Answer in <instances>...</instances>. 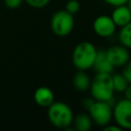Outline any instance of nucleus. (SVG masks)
<instances>
[{
	"instance_id": "2",
	"label": "nucleus",
	"mask_w": 131,
	"mask_h": 131,
	"mask_svg": "<svg viewBox=\"0 0 131 131\" xmlns=\"http://www.w3.org/2000/svg\"><path fill=\"white\" fill-rule=\"evenodd\" d=\"M97 49L96 47L88 42L82 41L76 45L72 54V61L74 67L79 71H88L92 69Z\"/></svg>"
},
{
	"instance_id": "24",
	"label": "nucleus",
	"mask_w": 131,
	"mask_h": 131,
	"mask_svg": "<svg viewBox=\"0 0 131 131\" xmlns=\"http://www.w3.org/2000/svg\"><path fill=\"white\" fill-rule=\"evenodd\" d=\"M127 7L129 8V10H130V12H131V0H128V2H127Z\"/></svg>"
},
{
	"instance_id": "21",
	"label": "nucleus",
	"mask_w": 131,
	"mask_h": 131,
	"mask_svg": "<svg viewBox=\"0 0 131 131\" xmlns=\"http://www.w3.org/2000/svg\"><path fill=\"white\" fill-rule=\"evenodd\" d=\"M103 130H104V131H121L122 128H121L120 126H118L117 124L112 125V124L110 123V124H107L106 126L103 127Z\"/></svg>"
},
{
	"instance_id": "9",
	"label": "nucleus",
	"mask_w": 131,
	"mask_h": 131,
	"mask_svg": "<svg viewBox=\"0 0 131 131\" xmlns=\"http://www.w3.org/2000/svg\"><path fill=\"white\" fill-rule=\"evenodd\" d=\"M34 100L41 107H48L54 101V93L49 87H38L34 92Z\"/></svg>"
},
{
	"instance_id": "15",
	"label": "nucleus",
	"mask_w": 131,
	"mask_h": 131,
	"mask_svg": "<svg viewBox=\"0 0 131 131\" xmlns=\"http://www.w3.org/2000/svg\"><path fill=\"white\" fill-rule=\"evenodd\" d=\"M112 81H113V86H114L115 92H124L129 84L122 73L121 74H119V73L113 74L112 73Z\"/></svg>"
},
{
	"instance_id": "11",
	"label": "nucleus",
	"mask_w": 131,
	"mask_h": 131,
	"mask_svg": "<svg viewBox=\"0 0 131 131\" xmlns=\"http://www.w3.org/2000/svg\"><path fill=\"white\" fill-rule=\"evenodd\" d=\"M111 17L114 20L115 25L121 28L126 24H128L129 21H131V12L127 7V5L124 4V5L116 6L112 12Z\"/></svg>"
},
{
	"instance_id": "10",
	"label": "nucleus",
	"mask_w": 131,
	"mask_h": 131,
	"mask_svg": "<svg viewBox=\"0 0 131 131\" xmlns=\"http://www.w3.org/2000/svg\"><path fill=\"white\" fill-rule=\"evenodd\" d=\"M92 69H94V71L96 73H108V74L113 73L114 67L110 62V60L105 54V50H103V49L97 50L96 57H95Z\"/></svg>"
},
{
	"instance_id": "12",
	"label": "nucleus",
	"mask_w": 131,
	"mask_h": 131,
	"mask_svg": "<svg viewBox=\"0 0 131 131\" xmlns=\"http://www.w3.org/2000/svg\"><path fill=\"white\" fill-rule=\"evenodd\" d=\"M91 79L86 74V71H79L73 77V86L78 92H85L89 90Z\"/></svg>"
},
{
	"instance_id": "1",
	"label": "nucleus",
	"mask_w": 131,
	"mask_h": 131,
	"mask_svg": "<svg viewBox=\"0 0 131 131\" xmlns=\"http://www.w3.org/2000/svg\"><path fill=\"white\" fill-rule=\"evenodd\" d=\"M89 89L94 100L110 101L113 99L115 90L112 81V74L96 73L91 79Z\"/></svg>"
},
{
	"instance_id": "5",
	"label": "nucleus",
	"mask_w": 131,
	"mask_h": 131,
	"mask_svg": "<svg viewBox=\"0 0 131 131\" xmlns=\"http://www.w3.org/2000/svg\"><path fill=\"white\" fill-rule=\"evenodd\" d=\"M88 114L95 125L103 128L113 119V105L107 101L94 100L88 110Z\"/></svg>"
},
{
	"instance_id": "20",
	"label": "nucleus",
	"mask_w": 131,
	"mask_h": 131,
	"mask_svg": "<svg viewBox=\"0 0 131 131\" xmlns=\"http://www.w3.org/2000/svg\"><path fill=\"white\" fill-rule=\"evenodd\" d=\"M103 2H105L106 4L111 5V6H120V5H124L127 4L128 0H103Z\"/></svg>"
},
{
	"instance_id": "17",
	"label": "nucleus",
	"mask_w": 131,
	"mask_h": 131,
	"mask_svg": "<svg viewBox=\"0 0 131 131\" xmlns=\"http://www.w3.org/2000/svg\"><path fill=\"white\" fill-rule=\"evenodd\" d=\"M24 1L33 8H43L50 2V0H24Z\"/></svg>"
},
{
	"instance_id": "14",
	"label": "nucleus",
	"mask_w": 131,
	"mask_h": 131,
	"mask_svg": "<svg viewBox=\"0 0 131 131\" xmlns=\"http://www.w3.org/2000/svg\"><path fill=\"white\" fill-rule=\"evenodd\" d=\"M118 38L121 45L128 49H131V21L121 27Z\"/></svg>"
},
{
	"instance_id": "8",
	"label": "nucleus",
	"mask_w": 131,
	"mask_h": 131,
	"mask_svg": "<svg viewBox=\"0 0 131 131\" xmlns=\"http://www.w3.org/2000/svg\"><path fill=\"white\" fill-rule=\"evenodd\" d=\"M93 31L94 33L101 38H106V37H111L112 35H114L117 26L115 25L114 20L112 19V17L110 15H99L97 16L94 21H93Z\"/></svg>"
},
{
	"instance_id": "18",
	"label": "nucleus",
	"mask_w": 131,
	"mask_h": 131,
	"mask_svg": "<svg viewBox=\"0 0 131 131\" xmlns=\"http://www.w3.org/2000/svg\"><path fill=\"white\" fill-rule=\"evenodd\" d=\"M3 1L8 9H17L24 2V0H3Z\"/></svg>"
},
{
	"instance_id": "22",
	"label": "nucleus",
	"mask_w": 131,
	"mask_h": 131,
	"mask_svg": "<svg viewBox=\"0 0 131 131\" xmlns=\"http://www.w3.org/2000/svg\"><path fill=\"white\" fill-rule=\"evenodd\" d=\"M93 101H94V99H91V98H85V99L82 101V104H83L84 108L88 111L89 107L91 106V104L93 103Z\"/></svg>"
},
{
	"instance_id": "6",
	"label": "nucleus",
	"mask_w": 131,
	"mask_h": 131,
	"mask_svg": "<svg viewBox=\"0 0 131 131\" xmlns=\"http://www.w3.org/2000/svg\"><path fill=\"white\" fill-rule=\"evenodd\" d=\"M113 119L122 129H131V100L120 99L113 105Z\"/></svg>"
},
{
	"instance_id": "19",
	"label": "nucleus",
	"mask_w": 131,
	"mask_h": 131,
	"mask_svg": "<svg viewBox=\"0 0 131 131\" xmlns=\"http://www.w3.org/2000/svg\"><path fill=\"white\" fill-rule=\"evenodd\" d=\"M123 76L126 78L128 83H131V60H129L123 68Z\"/></svg>"
},
{
	"instance_id": "3",
	"label": "nucleus",
	"mask_w": 131,
	"mask_h": 131,
	"mask_svg": "<svg viewBox=\"0 0 131 131\" xmlns=\"http://www.w3.org/2000/svg\"><path fill=\"white\" fill-rule=\"evenodd\" d=\"M47 117L52 126L58 129H67L72 126L74 114L69 104L62 101H53L47 107Z\"/></svg>"
},
{
	"instance_id": "13",
	"label": "nucleus",
	"mask_w": 131,
	"mask_h": 131,
	"mask_svg": "<svg viewBox=\"0 0 131 131\" xmlns=\"http://www.w3.org/2000/svg\"><path fill=\"white\" fill-rule=\"evenodd\" d=\"M92 120L89 114L80 113L73 119L72 125H74V129L76 131H89L92 127Z\"/></svg>"
},
{
	"instance_id": "23",
	"label": "nucleus",
	"mask_w": 131,
	"mask_h": 131,
	"mask_svg": "<svg viewBox=\"0 0 131 131\" xmlns=\"http://www.w3.org/2000/svg\"><path fill=\"white\" fill-rule=\"evenodd\" d=\"M124 94H125V98L131 100V83L128 84L127 88H126L125 91H124Z\"/></svg>"
},
{
	"instance_id": "16",
	"label": "nucleus",
	"mask_w": 131,
	"mask_h": 131,
	"mask_svg": "<svg viewBox=\"0 0 131 131\" xmlns=\"http://www.w3.org/2000/svg\"><path fill=\"white\" fill-rule=\"evenodd\" d=\"M68 12H70L71 14H75L79 11L80 9V2L78 0H69L66 4V8H64Z\"/></svg>"
},
{
	"instance_id": "4",
	"label": "nucleus",
	"mask_w": 131,
	"mask_h": 131,
	"mask_svg": "<svg viewBox=\"0 0 131 131\" xmlns=\"http://www.w3.org/2000/svg\"><path fill=\"white\" fill-rule=\"evenodd\" d=\"M75 19L74 15L68 12L66 9L57 10L53 13L51 20H50V27L54 35L58 37H66L68 36L74 29Z\"/></svg>"
},
{
	"instance_id": "7",
	"label": "nucleus",
	"mask_w": 131,
	"mask_h": 131,
	"mask_svg": "<svg viewBox=\"0 0 131 131\" xmlns=\"http://www.w3.org/2000/svg\"><path fill=\"white\" fill-rule=\"evenodd\" d=\"M105 54L114 68L124 67L130 60V52L123 45H114L105 50Z\"/></svg>"
}]
</instances>
